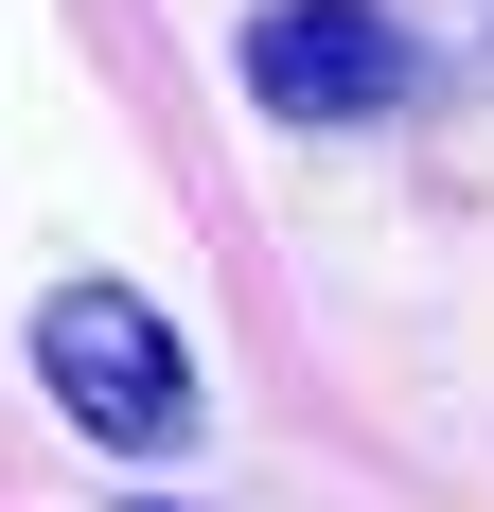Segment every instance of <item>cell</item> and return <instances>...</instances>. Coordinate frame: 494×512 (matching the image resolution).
Listing matches in <instances>:
<instances>
[{
  "mask_svg": "<svg viewBox=\"0 0 494 512\" xmlns=\"http://www.w3.org/2000/svg\"><path fill=\"white\" fill-rule=\"evenodd\" d=\"M36 371H53V407L89 424V442H124V460H177L195 442V354L124 283H53L36 301Z\"/></svg>",
  "mask_w": 494,
  "mask_h": 512,
  "instance_id": "cell-1",
  "label": "cell"
},
{
  "mask_svg": "<svg viewBox=\"0 0 494 512\" xmlns=\"http://www.w3.org/2000/svg\"><path fill=\"white\" fill-rule=\"evenodd\" d=\"M247 89L283 124H389V106H424V53L371 0H265L247 18Z\"/></svg>",
  "mask_w": 494,
  "mask_h": 512,
  "instance_id": "cell-2",
  "label": "cell"
}]
</instances>
